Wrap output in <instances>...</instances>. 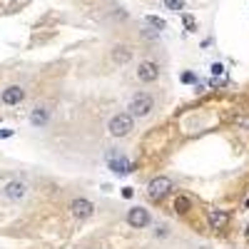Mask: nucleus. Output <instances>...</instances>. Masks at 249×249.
I'll return each mask as SVG.
<instances>
[{"mask_svg": "<svg viewBox=\"0 0 249 249\" xmlns=\"http://www.w3.org/2000/svg\"><path fill=\"white\" fill-rule=\"evenodd\" d=\"M157 237H167V227H157Z\"/></svg>", "mask_w": 249, "mask_h": 249, "instance_id": "19", "label": "nucleus"}, {"mask_svg": "<svg viewBox=\"0 0 249 249\" xmlns=\"http://www.w3.org/2000/svg\"><path fill=\"white\" fill-rule=\"evenodd\" d=\"M160 77V65L155 60H142L137 65V80L140 82H155Z\"/></svg>", "mask_w": 249, "mask_h": 249, "instance_id": "6", "label": "nucleus"}, {"mask_svg": "<svg viewBox=\"0 0 249 249\" xmlns=\"http://www.w3.org/2000/svg\"><path fill=\"white\" fill-rule=\"evenodd\" d=\"M164 5H167L170 10H175V13H182L184 10V0H164Z\"/></svg>", "mask_w": 249, "mask_h": 249, "instance_id": "16", "label": "nucleus"}, {"mask_svg": "<svg viewBox=\"0 0 249 249\" xmlns=\"http://www.w3.org/2000/svg\"><path fill=\"white\" fill-rule=\"evenodd\" d=\"M190 210H192V199L190 197H177L175 199V212L177 214H187Z\"/></svg>", "mask_w": 249, "mask_h": 249, "instance_id": "13", "label": "nucleus"}, {"mask_svg": "<svg viewBox=\"0 0 249 249\" xmlns=\"http://www.w3.org/2000/svg\"><path fill=\"white\" fill-rule=\"evenodd\" d=\"M25 190H28V187L23 182H8L5 184V197L8 199H23L25 197Z\"/></svg>", "mask_w": 249, "mask_h": 249, "instance_id": "12", "label": "nucleus"}, {"mask_svg": "<svg viewBox=\"0 0 249 249\" xmlns=\"http://www.w3.org/2000/svg\"><path fill=\"white\" fill-rule=\"evenodd\" d=\"M144 23H147V25H152L157 33H160V30H167V23H164L162 18H157V15H147V18H144Z\"/></svg>", "mask_w": 249, "mask_h": 249, "instance_id": "14", "label": "nucleus"}, {"mask_svg": "<svg viewBox=\"0 0 249 249\" xmlns=\"http://www.w3.org/2000/svg\"><path fill=\"white\" fill-rule=\"evenodd\" d=\"M212 72H214V75H224V65H222V62H214V65H212Z\"/></svg>", "mask_w": 249, "mask_h": 249, "instance_id": "18", "label": "nucleus"}, {"mask_svg": "<svg viewBox=\"0 0 249 249\" xmlns=\"http://www.w3.org/2000/svg\"><path fill=\"white\" fill-rule=\"evenodd\" d=\"M182 25L187 28V33H195L197 30V20L192 15H182Z\"/></svg>", "mask_w": 249, "mask_h": 249, "instance_id": "15", "label": "nucleus"}, {"mask_svg": "<svg viewBox=\"0 0 249 249\" xmlns=\"http://www.w3.org/2000/svg\"><path fill=\"white\" fill-rule=\"evenodd\" d=\"M170 190H172V179L170 177H155L147 184V197L155 199V202H160V199H164V197L170 195Z\"/></svg>", "mask_w": 249, "mask_h": 249, "instance_id": "3", "label": "nucleus"}, {"mask_svg": "<svg viewBox=\"0 0 249 249\" xmlns=\"http://www.w3.org/2000/svg\"><path fill=\"white\" fill-rule=\"evenodd\" d=\"M13 135V130H0V140H3V137H10Z\"/></svg>", "mask_w": 249, "mask_h": 249, "instance_id": "21", "label": "nucleus"}, {"mask_svg": "<svg viewBox=\"0 0 249 249\" xmlns=\"http://www.w3.org/2000/svg\"><path fill=\"white\" fill-rule=\"evenodd\" d=\"M132 130H135V117L130 112H120L107 122V132L112 137H127Z\"/></svg>", "mask_w": 249, "mask_h": 249, "instance_id": "1", "label": "nucleus"}, {"mask_svg": "<svg viewBox=\"0 0 249 249\" xmlns=\"http://www.w3.org/2000/svg\"><path fill=\"white\" fill-rule=\"evenodd\" d=\"M112 60H115V65H127V62L132 60V48L130 45H115L112 48Z\"/></svg>", "mask_w": 249, "mask_h": 249, "instance_id": "10", "label": "nucleus"}, {"mask_svg": "<svg viewBox=\"0 0 249 249\" xmlns=\"http://www.w3.org/2000/svg\"><path fill=\"white\" fill-rule=\"evenodd\" d=\"M155 110V97L150 92H137L130 100V115L132 117H150Z\"/></svg>", "mask_w": 249, "mask_h": 249, "instance_id": "2", "label": "nucleus"}, {"mask_svg": "<svg viewBox=\"0 0 249 249\" xmlns=\"http://www.w3.org/2000/svg\"><path fill=\"white\" fill-rule=\"evenodd\" d=\"M179 80H182V82H195L197 77H195V72H182V75H179Z\"/></svg>", "mask_w": 249, "mask_h": 249, "instance_id": "17", "label": "nucleus"}, {"mask_svg": "<svg viewBox=\"0 0 249 249\" xmlns=\"http://www.w3.org/2000/svg\"><path fill=\"white\" fill-rule=\"evenodd\" d=\"M0 100L5 102V105H20V102L25 100V90L20 85H10L3 90V95H0Z\"/></svg>", "mask_w": 249, "mask_h": 249, "instance_id": "8", "label": "nucleus"}, {"mask_svg": "<svg viewBox=\"0 0 249 249\" xmlns=\"http://www.w3.org/2000/svg\"><path fill=\"white\" fill-rule=\"evenodd\" d=\"M152 219H150V212L144 210V207H132V210L127 212V224L135 227V230H144Z\"/></svg>", "mask_w": 249, "mask_h": 249, "instance_id": "7", "label": "nucleus"}, {"mask_svg": "<svg viewBox=\"0 0 249 249\" xmlns=\"http://www.w3.org/2000/svg\"><path fill=\"white\" fill-rule=\"evenodd\" d=\"M122 197H127V199L132 197V190H130V187H124V190H122Z\"/></svg>", "mask_w": 249, "mask_h": 249, "instance_id": "20", "label": "nucleus"}, {"mask_svg": "<svg viewBox=\"0 0 249 249\" xmlns=\"http://www.w3.org/2000/svg\"><path fill=\"white\" fill-rule=\"evenodd\" d=\"M70 212H72L75 219H90V217L95 214V204H92L90 199H85V197H77V199H72V204H70Z\"/></svg>", "mask_w": 249, "mask_h": 249, "instance_id": "5", "label": "nucleus"}, {"mask_svg": "<svg viewBox=\"0 0 249 249\" xmlns=\"http://www.w3.org/2000/svg\"><path fill=\"white\" fill-rule=\"evenodd\" d=\"M48 122H50V110L48 107H35L30 112V124L33 127H45Z\"/></svg>", "mask_w": 249, "mask_h": 249, "instance_id": "11", "label": "nucleus"}, {"mask_svg": "<svg viewBox=\"0 0 249 249\" xmlns=\"http://www.w3.org/2000/svg\"><path fill=\"white\" fill-rule=\"evenodd\" d=\"M244 207H247V210H249V199H247V202H244Z\"/></svg>", "mask_w": 249, "mask_h": 249, "instance_id": "22", "label": "nucleus"}, {"mask_svg": "<svg viewBox=\"0 0 249 249\" xmlns=\"http://www.w3.org/2000/svg\"><path fill=\"white\" fill-rule=\"evenodd\" d=\"M207 222H210L212 230H224V224L230 222V214H227L224 210H217V207H212V210L207 212Z\"/></svg>", "mask_w": 249, "mask_h": 249, "instance_id": "9", "label": "nucleus"}, {"mask_svg": "<svg viewBox=\"0 0 249 249\" xmlns=\"http://www.w3.org/2000/svg\"><path fill=\"white\" fill-rule=\"evenodd\" d=\"M107 167L115 172V175H127V172H132V164H130V160L124 157L122 152H107Z\"/></svg>", "mask_w": 249, "mask_h": 249, "instance_id": "4", "label": "nucleus"}]
</instances>
